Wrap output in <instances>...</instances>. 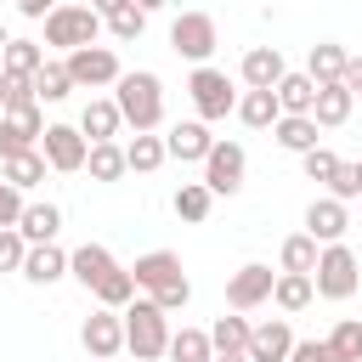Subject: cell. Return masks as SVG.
I'll list each match as a JSON object with an SVG mask.
<instances>
[{
  "label": "cell",
  "instance_id": "ee69618b",
  "mask_svg": "<svg viewBox=\"0 0 362 362\" xmlns=\"http://www.w3.org/2000/svg\"><path fill=\"white\" fill-rule=\"evenodd\" d=\"M288 362H334V351H328V339H294Z\"/></svg>",
  "mask_w": 362,
  "mask_h": 362
},
{
  "label": "cell",
  "instance_id": "7bdbcfd3",
  "mask_svg": "<svg viewBox=\"0 0 362 362\" xmlns=\"http://www.w3.org/2000/svg\"><path fill=\"white\" fill-rule=\"evenodd\" d=\"M187 300H192V283H187V277H175V283H164V288L153 294L158 311H187Z\"/></svg>",
  "mask_w": 362,
  "mask_h": 362
},
{
  "label": "cell",
  "instance_id": "f546056e",
  "mask_svg": "<svg viewBox=\"0 0 362 362\" xmlns=\"http://www.w3.org/2000/svg\"><path fill=\"white\" fill-rule=\"evenodd\" d=\"M272 90H277V107L283 113H311V102H317V79L311 74H283Z\"/></svg>",
  "mask_w": 362,
  "mask_h": 362
},
{
  "label": "cell",
  "instance_id": "83f0119b",
  "mask_svg": "<svg viewBox=\"0 0 362 362\" xmlns=\"http://www.w3.org/2000/svg\"><path fill=\"white\" fill-rule=\"evenodd\" d=\"M85 170H90V181H102V187H113L130 164H124V147L119 141H90V153H85Z\"/></svg>",
  "mask_w": 362,
  "mask_h": 362
},
{
  "label": "cell",
  "instance_id": "277c9868",
  "mask_svg": "<svg viewBox=\"0 0 362 362\" xmlns=\"http://www.w3.org/2000/svg\"><path fill=\"white\" fill-rule=\"evenodd\" d=\"M356 283H362V266H356V255L345 249V238H339V243H322V249H317V266H311V288H317L322 300H351Z\"/></svg>",
  "mask_w": 362,
  "mask_h": 362
},
{
  "label": "cell",
  "instance_id": "f907efd6",
  "mask_svg": "<svg viewBox=\"0 0 362 362\" xmlns=\"http://www.w3.org/2000/svg\"><path fill=\"white\" fill-rule=\"evenodd\" d=\"M351 181H356V192H362V158H356V164H351Z\"/></svg>",
  "mask_w": 362,
  "mask_h": 362
},
{
  "label": "cell",
  "instance_id": "1f68e13d",
  "mask_svg": "<svg viewBox=\"0 0 362 362\" xmlns=\"http://www.w3.org/2000/svg\"><path fill=\"white\" fill-rule=\"evenodd\" d=\"M164 356H170V362H209V356H215L209 328H175L170 345H164Z\"/></svg>",
  "mask_w": 362,
  "mask_h": 362
},
{
  "label": "cell",
  "instance_id": "bcb514c9",
  "mask_svg": "<svg viewBox=\"0 0 362 362\" xmlns=\"http://www.w3.org/2000/svg\"><path fill=\"white\" fill-rule=\"evenodd\" d=\"M339 85H345L351 96H362V57H345V74H339Z\"/></svg>",
  "mask_w": 362,
  "mask_h": 362
},
{
  "label": "cell",
  "instance_id": "f5cc1de1",
  "mask_svg": "<svg viewBox=\"0 0 362 362\" xmlns=\"http://www.w3.org/2000/svg\"><path fill=\"white\" fill-rule=\"evenodd\" d=\"M6 40H11V34H6V28H0V51H6Z\"/></svg>",
  "mask_w": 362,
  "mask_h": 362
},
{
  "label": "cell",
  "instance_id": "ac0fdd59",
  "mask_svg": "<svg viewBox=\"0 0 362 362\" xmlns=\"http://www.w3.org/2000/svg\"><path fill=\"white\" fill-rule=\"evenodd\" d=\"M345 226H351V215H345V204H339L334 192H328V198H311V209H305V232H311L317 243H339Z\"/></svg>",
  "mask_w": 362,
  "mask_h": 362
},
{
  "label": "cell",
  "instance_id": "4fadbf2b",
  "mask_svg": "<svg viewBox=\"0 0 362 362\" xmlns=\"http://www.w3.org/2000/svg\"><path fill=\"white\" fill-rule=\"evenodd\" d=\"M17 277H28L34 288L62 283V277H68V249H57V238H51V243H28V249H23V266H17Z\"/></svg>",
  "mask_w": 362,
  "mask_h": 362
},
{
  "label": "cell",
  "instance_id": "d6986e66",
  "mask_svg": "<svg viewBox=\"0 0 362 362\" xmlns=\"http://www.w3.org/2000/svg\"><path fill=\"white\" fill-rule=\"evenodd\" d=\"M113 266H119V260H113V249H107V243H79V249L68 255V277H74L79 288H96Z\"/></svg>",
  "mask_w": 362,
  "mask_h": 362
},
{
  "label": "cell",
  "instance_id": "8d00e7d4",
  "mask_svg": "<svg viewBox=\"0 0 362 362\" xmlns=\"http://www.w3.org/2000/svg\"><path fill=\"white\" fill-rule=\"evenodd\" d=\"M328 351L334 362H362V317H339L328 328Z\"/></svg>",
  "mask_w": 362,
  "mask_h": 362
},
{
  "label": "cell",
  "instance_id": "3957f363",
  "mask_svg": "<svg viewBox=\"0 0 362 362\" xmlns=\"http://www.w3.org/2000/svg\"><path fill=\"white\" fill-rule=\"evenodd\" d=\"M40 23H45V45L51 51H79V45H96V34H102V11L96 6H74V0L51 6Z\"/></svg>",
  "mask_w": 362,
  "mask_h": 362
},
{
  "label": "cell",
  "instance_id": "74e56055",
  "mask_svg": "<svg viewBox=\"0 0 362 362\" xmlns=\"http://www.w3.org/2000/svg\"><path fill=\"white\" fill-rule=\"evenodd\" d=\"M45 62V45L40 40H6V51H0V68L6 74H34Z\"/></svg>",
  "mask_w": 362,
  "mask_h": 362
},
{
  "label": "cell",
  "instance_id": "4dcf8cb0",
  "mask_svg": "<svg viewBox=\"0 0 362 362\" xmlns=\"http://www.w3.org/2000/svg\"><path fill=\"white\" fill-rule=\"evenodd\" d=\"M170 209H175L181 221H192V226H198V221H209V209H215V192H209L204 181H181V187H175V198H170Z\"/></svg>",
  "mask_w": 362,
  "mask_h": 362
},
{
  "label": "cell",
  "instance_id": "9a60e30c",
  "mask_svg": "<svg viewBox=\"0 0 362 362\" xmlns=\"http://www.w3.org/2000/svg\"><path fill=\"white\" fill-rule=\"evenodd\" d=\"M209 147H215V136H209L204 119H181V124H170V136H164V153L181 158V164H204Z\"/></svg>",
  "mask_w": 362,
  "mask_h": 362
},
{
  "label": "cell",
  "instance_id": "b9f144b4",
  "mask_svg": "<svg viewBox=\"0 0 362 362\" xmlns=\"http://www.w3.org/2000/svg\"><path fill=\"white\" fill-rule=\"evenodd\" d=\"M23 249H28V238L17 226H0V272H17L23 266Z\"/></svg>",
  "mask_w": 362,
  "mask_h": 362
},
{
  "label": "cell",
  "instance_id": "f35d334b",
  "mask_svg": "<svg viewBox=\"0 0 362 362\" xmlns=\"http://www.w3.org/2000/svg\"><path fill=\"white\" fill-rule=\"evenodd\" d=\"M209 345H215V351H249V317H243V311H232V317H215V328H209Z\"/></svg>",
  "mask_w": 362,
  "mask_h": 362
},
{
  "label": "cell",
  "instance_id": "d4e9b609",
  "mask_svg": "<svg viewBox=\"0 0 362 362\" xmlns=\"http://www.w3.org/2000/svg\"><path fill=\"white\" fill-rule=\"evenodd\" d=\"M272 136H277L283 153H305V147H317V119L311 113H277Z\"/></svg>",
  "mask_w": 362,
  "mask_h": 362
},
{
  "label": "cell",
  "instance_id": "60d3db41",
  "mask_svg": "<svg viewBox=\"0 0 362 362\" xmlns=\"http://www.w3.org/2000/svg\"><path fill=\"white\" fill-rule=\"evenodd\" d=\"M300 170H305V181H334V170H339V153H328V147H305L300 153Z\"/></svg>",
  "mask_w": 362,
  "mask_h": 362
},
{
  "label": "cell",
  "instance_id": "7dc6e473",
  "mask_svg": "<svg viewBox=\"0 0 362 362\" xmlns=\"http://www.w3.org/2000/svg\"><path fill=\"white\" fill-rule=\"evenodd\" d=\"M11 6H17L23 17H34V23H40V17H45L51 6H62V0H11Z\"/></svg>",
  "mask_w": 362,
  "mask_h": 362
},
{
  "label": "cell",
  "instance_id": "681fc988",
  "mask_svg": "<svg viewBox=\"0 0 362 362\" xmlns=\"http://www.w3.org/2000/svg\"><path fill=\"white\" fill-rule=\"evenodd\" d=\"M90 6H96V11L107 17V11H113V6H124V0H90Z\"/></svg>",
  "mask_w": 362,
  "mask_h": 362
},
{
  "label": "cell",
  "instance_id": "f1b7e54d",
  "mask_svg": "<svg viewBox=\"0 0 362 362\" xmlns=\"http://www.w3.org/2000/svg\"><path fill=\"white\" fill-rule=\"evenodd\" d=\"M34 96H40V102H68V96H74V79H68V62H57V57H45V62L34 68Z\"/></svg>",
  "mask_w": 362,
  "mask_h": 362
},
{
  "label": "cell",
  "instance_id": "2e32d148",
  "mask_svg": "<svg viewBox=\"0 0 362 362\" xmlns=\"http://www.w3.org/2000/svg\"><path fill=\"white\" fill-rule=\"evenodd\" d=\"M130 277H136L141 294H158L164 283H175V277H187V272H181V255H170V249H147V255H136Z\"/></svg>",
  "mask_w": 362,
  "mask_h": 362
},
{
  "label": "cell",
  "instance_id": "603a6c76",
  "mask_svg": "<svg viewBox=\"0 0 362 362\" xmlns=\"http://www.w3.org/2000/svg\"><path fill=\"white\" fill-rule=\"evenodd\" d=\"M311 300H317L311 272H277V277H272V305H277V311H288V317H294V311H305Z\"/></svg>",
  "mask_w": 362,
  "mask_h": 362
},
{
  "label": "cell",
  "instance_id": "e0dca14e",
  "mask_svg": "<svg viewBox=\"0 0 362 362\" xmlns=\"http://www.w3.org/2000/svg\"><path fill=\"white\" fill-rule=\"evenodd\" d=\"M288 345H294L288 317H266L249 328V362H288Z\"/></svg>",
  "mask_w": 362,
  "mask_h": 362
},
{
  "label": "cell",
  "instance_id": "30bf717a",
  "mask_svg": "<svg viewBox=\"0 0 362 362\" xmlns=\"http://www.w3.org/2000/svg\"><path fill=\"white\" fill-rule=\"evenodd\" d=\"M40 153H45V164H51L57 175H74V170H85V153H90V141L79 136V124H45V136H40Z\"/></svg>",
  "mask_w": 362,
  "mask_h": 362
},
{
  "label": "cell",
  "instance_id": "5bb4252c",
  "mask_svg": "<svg viewBox=\"0 0 362 362\" xmlns=\"http://www.w3.org/2000/svg\"><path fill=\"white\" fill-rule=\"evenodd\" d=\"M283 74H288V68H283V51H277V45H249L243 62H238V79H243L249 90H272Z\"/></svg>",
  "mask_w": 362,
  "mask_h": 362
},
{
  "label": "cell",
  "instance_id": "db71d44e",
  "mask_svg": "<svg viewBox=\"0 0 362 362\" xmlns=\"http://www.w3.org/2000/svg\"><path fill=\"white\" fill-rule=\"evenodd\" d=\"M102 362H124V356H102Z\"/></svg>",
  "mask_w": 362,
  "mask_h": 362
},
{
  "label": "cell",
  "instance_id": "c3c4849f",
  "mask_svg": "<svg viewBox=\"0 0 362 362\" xmlns=\"http://www.w3.org/2000/svg\"><path fill=\"white\" fill-rule=\"evenodd\" d=\"M209 362H249V351H215Z\"/></svg>",
  "mask_w": 362,
  "mask_h": 362
},
{
  "label": "cell",
  "instance_id": "484cf974",
  "mask_svg": "<svg viewBox=\"0 0 362 362\" xmlns=\"http://www.w3.org/2000/svg\"><path fill=\"white\" fill-rule=\"evenodd\" d=\"M232 113H238V119H243V124H249V130H272V124H277V113H283V107H277V90H243V96H238V107H232Z\"/></svg>",
  "mask_w": 362,
  "mask_h": 362
},
{
  "label": "cell",
  "instance_id": "e575fe53",
  "mask_svg": "<svg viewBox=\"0 0 362 362\" xmlns=\"http://www.w3.org/2000/svg\"><path fill=\"white\" fill-rule=\"evenodd\" d=\"M317 238L311 232H294V238H283V249H277V272H311L317 266Z\"/></svg>",
  "mask_w": 362,
  "mask_h": 362
},
{
  "label": "cell",
  "instance_id": "6da1fadb",
  "mask_svg": "<svg viewBox=\"0 0 362 362\" xmlns=\"http://www.w3.org/2000/svg\"><path fill=\"white\" fill-rule=\"evenodd\" d=\"M113 102H119V119L130 130H158L164 124V79L153 68H136V74H119L113 79Z\"/></svg>",
  "mask_w": 362,
  "mask_h": 362
},
{
  "label": "cell",
  "instance_id": "8fae6325",
  "mask_svg": "<svg viewBox=\"0 0 362 362\" xmlns=\"http://www.w3.org/2000/svg\"><path fill=\"white\" fill-rule=\"evenodd\" d=\"M272 266H260V260H249V266H238L232 277H226V305L232 311H255V305H266L272 300Z\"/></svg>",
  "mask_w": 362,
  "mask_h": 362
},
{
  "label": "cell",
  "instance_id": "d590c367",
  "mask_svg": "<svg viewBox=\"0 0 362 362\" xmlns=\"http://www.w3.org/2000/svg\"><path fill=\"white\" fill-rule=\"evenodd\" d=\"M90 294H96L107 311H124V305L136 300V277H130V266H113V272H107V277H102Z\"/></svg>",
  "mask_w": 362,
  "mask_h": 362
},
{
  "label": "cell",
  "instance_id": "7c38bea8",
  "mask_svg": "<svg viewBox=\"0 0 362 362\" xmlns=\"http://www.w3.org/2000/svg\"><path fill=\"white\" fill-rule=\"evenodd\" d=\"M40 136H45V113H40V102H34V107H17V113H0V158L40 147Z\"/></svg>",
  "mask_w": 362,
  "mask_h": 362
},
{
  "label": "cell",
  "instance_id": "52a82bcc",
  "mask_svg": "<svg viewBox=\"0 0 362 362\" xmlns=\"http://www.w3.org/2000/svg\"><path fill=\"white\" fill-rule=\"evenodd\" d=\"M68 62V79H74V90H102V85H113L124 68H119V57H113V45H79V51H68L62 57Z\"/></svg>",
  "mask_w": 362,
  "mask_h": 362
},
{
  "label": "cell",
  "instance_id": "816d5d0a",
  "mask_svg": "<svg viewBox=\"0 0 362 362\" xmlns=\"http://www.w3.org/2000/svg\"><path fill=\"white\" fill-rule=\"evenodd\" d=\"M136 6H141V11H158V6H164V0H136Z\"/></svg>",
  "mask_w": 362,
  "mask_h": 362
},
{
  "label": "cell",
  "instance_id": "7402d4cb",
  "mask_svg": "<svg viewBox=\"0 0 362 362\" xmlns=\"http://www.w3.org/2000/svg\"><path fill=\"white\" fill-rule=\"evenodd\" d=\"M45 153L40 147H28V153H11V158H0V181H11L17 192H34L40 181H45Z\"/></svg>",
  "mask_w": 362,
  "mask_h": 362
},
{
  "label": "cell",
  "instance_id": "8992f818",
  "mask_svg": "<svg viewBox=\"0 0 362 362\" xmlns=\"http://www.w3.org/2000/svg\"><path fill=\"white\" fill-rule=\"evenodd\" d=\"M170 45H175V57H187V62H209L215 45H221V28H215L209 11H181V17L170 23Z\"/></svg>",
  "mask_w": 362,
  "mask_h": 362
},
{
  "label": "cell",
  "instance_id": "ffe728a7",
  "mask_svg": "<svg viewBox=\"0 0 362 362\" xmlns=\"http://www.w3.org/2000/svg\"><path fill=\"white\" fill-rule=\"evenodd\" d=\"M351 107H356V96L339 85V79H328V85H317V102H311V119H317V130H339L345 119H351Z\"/></svg>",
  "mask_w": 362,
  "mask_h": 362
},
{
  "label": "cell",
  "instance_id": "cb8c5ba5",
  "mask_svg": "<svg viewBox=\"0 0 362 362\" xmlns=\"http://www.w3.org/2000/svg\"><path fill=\"white\" fill-rule=\"evenodd\" d=\"M17 232L28 238V243H51L57 232H62V209L45 198V204H23V215H17Z\"/></svg>",
  "mask_w": 362,
  "mask_h": 362
},
{
  "label": "cell",
  "instance_id": "f6af8a7d",
  "mask_svg": "<svg viewBox=\"0 0 362 362\" xmlns=\"http://www.w3.org/2000/svg\"><path fill=\"white\" fill-rule=\"evenodd\" d=\"M17 215H23V192L11 181H0V226H17Z\"/></svg>",
  "mask_w": 362,
  "mask_h": 362
},
{
  "label": "cell",
  "instance_id": "44dd1931",
  "mask_svg": "<svg viewBox=\"0 0 362 362\" xmlns=\"http://www.w3.org/2000/svg\"><path fill=\"white\" fill-rule=\"evenodd\" d=\"M119 130H124L119 102H113V96H90L85 113H79V136H85V141H113Z\"/></svg>",
  "mask_w": 362,
  "mask_h": 362
},
{
  "label": "cell",
  "instance_id": "ba28073f",
  "mask_svg": "<svg viewBox=\"0 0 362 362\" xmlns=\"http://www.w3.org/2000/svg\"><path fill=\"white\" fill-rule=\"evenodd\" d=\"M243 170H249V153H243L238 141H215V147L204 153V187H209L215 198H232V192L243 187Z\"/></svg>",
  "mask_w": 362,
  "mask_h": 362
},
{
  "label": "cell",
  "instance_id": "ab89813d",
  "mask_svg": "<svg viewBox=\"0 0 362 362\" xmlns=\"http://www.w3.org/2000/svg\"><path fill=\"white\" fill-rule=\"evenodd\" d=\"M34 74H6L0 68V113H17V107H34Z\"/></svg>",
  "mask_w": 362,
  "mask_h": 362
},
{
  "label": "cell",
  "instance_id": "7a4b0ae2",
  "mask_svg": "<svg viewBox=\"0 0 362 362\" xmlns=\"http://www.w3.org/2000/svg\"><path fill=\"white\" fill-rule=\"evenodd\" d=\"M164 345H170V311H158L153 294L130 300V305H124V351H130L136 362H158Z\"/></svg>",
  "mask_w": 362,
  "mask_h": 362
},
{
  "label": "cell",
  "instance_id": "d6a6232c",
  "mask_svg": "<svg viewBox=\"0 0 362 362\" xmlns=\"http://www.w3.org/2000/svg\"><path fill=\"white\" fill-rule=\"evenodd\" d=\"M345 57H351L345 45H334V40H317V45H311V57H305V74H311L317 85H328V79H339V74H345Z\"/></svg>",
  "mask_w": 362,
  "mask_h": 362
},
{
  "label": "cell",
  "instance_id": "5b68a950",
  "mask_svg": "<svg viewBox=\"0 0 362 362\" xmlns=\"http://www.w3.org/2000/svg\"><path fill=\"white\" fill-rule=\"evenodd\" d=\"M187 96H192V107H198V119H204V124H215V119H226V113L238 107V90H232V79H226L221 68H209V62H198V68H192V79H187Z\"/></svg>",
  "mask_w": 362,
  "mask_h": 362
},
{
  "label": "cell",
  "instance_id": "836d02e7",
  "mask_svg": "<svg viewBox=\"0 0 362 362\" xmlns=\"http://www.w3.org/2000/svg\"><path fill=\"white\" fill-rule=\"evenodd\" d=\"M102 28H107L113 40H124V45H130V40H141V34H147V11H141L136 0H124V6H113V11L102 17Z\"/></svg>",
  "mask_w": 362,
  "mask_h": 362
},
{
  "label": "cell",
  "instance_id": "9c48e42d",
  "mask_svg": "<svg viewBox=\"0 0 362 362\" xmlns=\"http://www.w3.org/2000/svg\"><path fill=\"white\" fill-rule=\"evenodd\" d=\"M79 345H85V356L90 362H102V356H124V311H90L85 322H79Z\"/></svg>",
  "mask_w": 362,
  "mask_h": 362
},
{
  "label": "cell",
  "instance_id": "4316f807",
  "mask_svg": "<svg viewBox=\"0 0 362 362\" xmlns=\"http://www.w3.org/2000/svg\"><path fill=\"white\" fill-rule=\"evenodd\" d=\"M164 158H170V153H164V136H153V130H136V136L124 141V164H130L136 175H153Z\"/></svg>",
  "mask_w": 362,
  "mask_h": 362
}]
</instances>
